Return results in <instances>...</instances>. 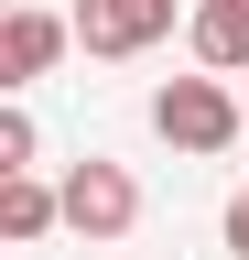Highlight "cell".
Wrapping results in <instances>:
<instances>
[{
  "label": "cell",
  "mask_w": 249,
  "mask_h": 260,
  "mask_svg": "<svg viewBox=\"0 0 249 260\" xmlns=\"http://www.w3.org/2000/svg\"><path fill=\"white\" fill-rule=\"evenodd\" d=\"M238 119H249V98L217 87V65H206V76H163V87H152V130H163L173 152H228Z\"/></svg>",
  "instance_id": "cell-1"
},
{
  "label": "cell",
  "mask_w": 249,
  "mask_h": 260,
  "mask_svg": "<svg viewBox=\"0 0 249 260\" xmlns=\"http://www.w3.org/2000/svg\"><path fill=\"white\" fill-rule=\"evenodd\" d=\"M65 228H76V239H130V228H141V184H130V162H109V152L65 162Z\"/></svg>",
  "instance_id": "cell-2"
},
{
  "label": "cell",
  "mask_w": 249,
  "mask_h": 260,
  "mask_svg": "<svg viewBox=\"0 0 249 260\" xmlns=\"http://www.w3.org/2000/svg\"><path fill=\"white\" fill-rule=\"evenodd\" d=\"M65 22H76V44L98 54V65H130V54H152L173 32V0H76Z\"/></svg>",
  "instance_id": "cell-3"
},
{
  "label": "cell",
  "mask_w": 249,
  "mask_h": 260,
  "mask_svg": "<svg viewBox=\"0 0 249 260\" xmlns=\"http://www.w3.org/2000/svg\"><path fill=\"white\" fill-rule=\"evenodd\" d=\"M65 44H76V22H54V11H33V0H22V11L0 22V87L22 98V87H33V76H44Z\"/></svg>",
  "instance_id": "cell-4"
},
{
  "label": "cell",
  "mask_w": 249,
  "mask_h": 260,
  "mask_svg": "<svg viewBox=\"0 0 249 260\" xmlns=\"http://www.w3.org/2000/svg\"><path fill=\"white\" fill-rule=\"evenodd\" d=\"M54 228H65V184H44L33 162H22V174H0V239L33 249V239H54Z\"/></svg>",
  "instance_id": "cell-5"
},
{
  "label": "cell",
  "mask_w": 249,
  "mask_h": 260,
  "mask_svg": "<svg viewBox=\"0 0 249 260\" xmlns=\"http://www.w3.org/2000/svg\"><path fill=\"white\" fill-rule=\"evenodd\" d=\"M184 44H195V65H217V76H249V0H195V11H184Z\"/></svg>",
  "instance_id": "cell-6"
},
{
  "label": "cell",
  "mask_w": 249,
  "mask_h": 260,
  "mask_svg": "<svg viewBox=\"0 0 249 260\" xmlns=\"http://www.w3.org/2000/svg\"><path fill=\"white\" fill-rule=\"evenodd\" d=\"M22 162H44V130L33 109H0V174H22Z\"/></svg>",
  "instance_id": "cell-7"
},
{
  "label": "cell",
  "mask_w": 249,
  "mask_h": 260,
  "mask_svg": "<svg viewBox=\"0 0 249 260\" xmlns=\"http://www.w3.org/2000/svg\"><path fill=\"white\" fill-rule=\"evenodd\" d=\"M228 260H249V217H228Z\"/></svg>",
  "instance_id": "cell-8"
},
{
  "label": "cell",
  "mask_w": 249,
  "mask_h": 260,
  "mask_svg": "<svg viewBox=\"0 0 249 260\" xmlns=\"http://www.w3.org/2000/svg\"><path fill=\"white\" fill-rule=\"evenodd\" d=\"M228 217H249V184H238V206H228Z\"/></svg>",
  "instance_id": "cell-9"
},
{
  "label": "cell",
  "mask_w": 249,
  "mask_h": 260,
  "mask_svg": "<svg viewBox=\"0 0 249 260\" xmlns=\"http://www.w3.org/2000/svg\"><path fill=\"white\" fill-rule=\"evenodd\" d=\"M238 98H249V87H238Z\"/></svg>",
  "instance_id": "cell-10"
}]
</instances>
